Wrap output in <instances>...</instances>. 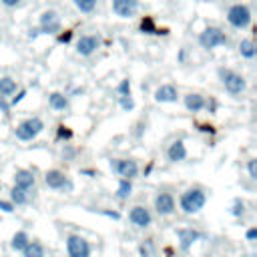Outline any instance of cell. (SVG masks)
<instances>
[{"instance_id": "6", "label": "cell", "mask_w": 257, "mask_h": 257, "mask_svg": "<svg viewBox=\"0 0 257 257\" xmlns=\"http://www.w3.org/2000/svg\"><path fill=\"white\" fill-rule=\"evenodd\" d=\"M38 30H40V34H58L62 30V20H60L58 12L52 10V8L40 12V16H38Z\"/></svg>"}, {"instance_id": "9", "label": "cell", "mask_w": 257, "mask_h": 257, "mask_svg": "<svg viewBox=\"0 0 257 257\" xmlns=\"http://www.w3.org/2000/svg\"><path fill=\"white\" fill-rule=\"evenodd\" d=\"M98 48H100V36H96V34H82L76 40V54H80L84 58L92 56Z\"/></svg>"}, {"instance_id": "41", "label": "cell", "mask_w": 257, "mask_h": 257, "mask_svg": "<svg viewBox=\"0 0 257 257\" xmlns=\"http://www.w3.org/2000/svg\"><path fill=\"white\" fill-rule=\"evenodd\" d=\"M102 215L112 217V219H118V217H120V213H116V211H102Z\"/></svg>"}, {"instance_id": "10", "label": "cell", "mask_w": 257, "mask_h": 257, "mask_svg": "<svg viewBox=\"0 0 257 257\" xmlns=\"http://www.w3.org/2000/svg\"><path fill=\"white\" fill-rule=\"evenodd\" d=\"M44 183H46L50 189H56V191H72V183H70L68 177H66L62 171H58V169L46 171Z\"/></svg>"}, {"instance_id": "35", "label": "cell", "mask_w": 257, "mask_h": 257, "mask_svg": "<svg viewBox=\"0 0 257 257\" xmlns=\"http://www.w3.org/2000/svg\"><path fill=\"white\" fill-rule=\"evenodd\" d=\"M74 155H76V151H74L72 147H68V145H66V147H64V151H62V159H64V161H72V157H74Z\"/></svg>"}, {"instance_id": "24", "label": "cell", "mask_w": 257, "mask_h": 257, "mask_svg": "<svg viewBox=\"0 0 257 257\" xmlns=\"http://www.w3.org/2000/svg\"><path fill=\"white\" fill-rule=\"evenodd\" d=\"M28 241H30V237H28L26 231H16V233L12 235V239H10V247H12L14 251H22Z\"/></svg>"}, {"instance_id": "18", "label": "cell", "mask_w": 257, "mask_h": 257, "mask_svg": "<svg viewBox=\"0 0 257 257\" xmlns=\"http://www.w3.org/2000/svg\"><path fill=\"white\" fill-rule=\"evenodd\" d=\"M167 157L171 163H179V161H185L187 159V147L185 143L179 139V141H173L167 149Z\"/></svg>"}, {"instance_id": "30", "label": "cell", "mask_w": 257, "mask_h": 257, "mask_svg": "<svg viewBox=\"0 0 257 257\" xmlns=\"http://www.w3.org/2000/svg\"><path fill=\"white\" fill-rule=\"evenodd\" d=\"M141 30L147 32V34H159V30L155 28V24H153L151 18H143V22H141Z\"/></svg>"}, {"instance_id": "13", "label": "cell", "mask_w": 257, "mask_h": 257, "mask_svg": "<svg viewBox=\"0 0 257 257\" xmlns=\"http://www.w3.org/2000/svg\"><path fill=\"white\" fill-rule=\"evenodd\" d=\"M177 237H179V247L183 251H189L193 247V243L203 239V233L197 229H191V227H181V229H177Z\"/></svg>"}, {"instance_id": "34", "label": "cell", "mask_w": 257, "mask_h": 257, "mask_svg": "<svg viewBox=\"0 0 257 257\" xmlns=\"http://www.w3.org/2000/svg\"><path fill=\"white\" fill-rule=\"evenodd\" d=\"M0 4L4 8H20L22 6V0H0Z\"/></svg>"}, {"instance_id": "22", "label": "cell", "mask_w": 257, "mask_h": 257, "mask_svg": "<svg viewBox=\"0 0 257 257\" xmlns=\"http://www.w3.org/2000/svg\"><path fill=\"white\" fill-rule=\"evenodd\" d=\"M131 195H133V181H131V179H120L114 197H116L118 201H126Z\"/></svg>"}, {"instance_id": "4", "label": "cell", "mask_w": 257, "mask_h": 257, "mask_svg": "<svg viewBox=\"0 0 257 257\" xmlns=\"http://www.w3.org/2000/svg\"><path fill=\"white\" fill-rule=\"evenodd\" d=\"M199 46L205 50H213L219 46H225L229 42V36L219 28V26H207L205 30L199 32Z\"/></svg>"}, {"instance_id": "21", "label": "cell", "mask_w": 257, "mask_h": 257, "mask_svg": "<svg viewBox=\"0 0 257 257\" xmlns=\"http://www.w3.org/2000/svg\"><path fill=\"white\" fill-rule=\"evenodd\" d=\"M237 50H239V54H241L243 58H247V60H253V58H255V52H257L255 42H253L251 38H243V40L239 42Z\"/></svg>"}, {"instance_id": "1", "label": "cell", "mask_w": 257, "mask_h": 257, "mask_svg": "<svg viewBox=\"0 0 257 257\" xmlns=\"http://www.w3.org/2000/svg\"><path fill=\"white\" fill-rule=\"evenodd\" d=\"M205 203H207V195H205V191H203L201 187H191V189H187V191L181 195V199H179V207H181V211H183L185 215H195V213H199V211L205 207Z\"/></svg>"}, {"instance_id": "2", "label": "cell", "mask_w": 257, "mask_h": 257, "mask_svg": "<svg viewBox=\"0 0 257 257\" xmlns=\"http://www.w3.org/2000/svg\"><path fill=\"white\" fill-rule=\"evenodd\" d=\"M217 74H219V78H221L223 88H225L229 94L237 96V94L245 92V88H247V80H245L243 74H239V72H235V70H231V68H219Z\"/></svg>"}, {"instance_id": "39", "label": "cell", "mask_w": 257, "mask_h": 257, "mask_svg": "<svg viewBox=\"0 0 257 257\" xmlns=\"http://www.w3.org/2000/svg\"><path fill=\"white\" fill-rule=\"evenodd\" d=\"M24 96H26V90H20V92H18V96H14V98L10 100V106H12V104H18V102H20Z\"/></svg>"}, {"instance_id": "42", "label": "cell", "mask_w": 257, "mask_h": 257, "mask_svg": "<svg viewBox=\"0 0 257 257\" xmlns=\"http://www.w3.org/2000/svg\"><path fill=\"white\" fill-rule=\"evenodd\" d=\"M32 2H38V0H32Z\"/></svg>"}, {"instance_id": "17", "label": "cell", "mask_w": 257, "mask_h": 257, "mask_svg": "<svg viewBox=\"0 0 257 257\" xmlns=\"http://www.w3.org/2000/svg\"><path fill=\"white\" fill-rule=\"evenodd\" d=\"M205 102H207L205 96L199 94V92H189V94L183 96V104L189 112H201L205 108Z\"/></svg>"}, {"instance_id": "7", "label": "cell", "mask_w": 257, "mask_h": 257, "mask_svg": "<svg viewBox=\"0 0 257 257\" xmlns=\"http://www.w3.org/2000/svg\"><path fill=\"white\" fill-rule=\"evenodd\" d=\"M110 169L120 179H135L139 175V163L133 159H110Z\"/></svg>"}, {"instance_id": "19", "label": "cell", "mask_w": 257, "mask_h": 257, "mask_svg": "<svg viewBox=\"0 0 257 257\" xmlns=\"http://www.w3.org/2000/svg\"><path fill=\"white\" fill-rule=\"evenodd\" d=\"M48 106L52 110H66L68 108V96L64 92H50L48 94Z\"/></svg>"}, {"instance_id": "40", "label": "cell", "mask_w": 257, "mask_h": 257, "mask_svg": "<svg viewBox=\"0 0 257 257\" xmlns=\"http://www.w3.org/2000/svg\"><path fill=\"white\" fill-rule=\"evenodd\" d=\"M38 34H40V30H38V28H30V30H28V38H30V40H34Z\"/></svg>"}, {"instance_id": "38", "label": "cell", "mask_w": 257, "mask_h": 257, "mask_svg": "<svg viewBox=\"0 0 257 257\" xmlns=\"http://www.w3.org/2000/svg\"><path fill=\"white\" fill-rule=\"evenodd\" d=\"M70 38H72V32H70V30H66V32H62V34H58V42H62V44H66Z\"/></svg>"}, {"instance_id": "37", "label": "cell", "mask_w": 257, "mask_h": 257, "mask_svg": "<svg viewBox=\"0 0 257 257\" xmlns=\"http://www.w3.org/2000/svg\"><path fill=\"white\" fill-rule=\"evenodd\" d=\"M0 211H4V213H12V211H14V205H12L10 201H0Z\"/></svg>"}, {"instance_id": "12", "label": "cell", "mask_w": 257, "mask_h": 257, "mask_svg": "<svg viewBox=\"0 0 257 257\" xmlns=\"http://www.w3.org/2000/svg\"><path fill=\"white\" fill-rule=\"evenodd\" d=\"M128 221L139 227V229H147L151 223H153V217H151V211L143 205H135L131 211H128Z\"/></svg>"}, {"instance_id": "3", "label": "cell", "mask_w": 257, "mask_h": 257, "mask_svg": "<svg viewBox=\"0 0 257 257\" xmlns=\"http://www.w3.org/2000/svg\"><path fill=\"white\" fill-rule=\"evenodd\" d=\"M42 131H44V120L40 116H30V118H24L22 122L16 124L14 135L18 141L28 143V141H34Z\"/></svg>"}, {"instance_id": "36", "label": "cell", "mask_w": 257, "mask_h": 257, "mask_svg": "<svg viewBox=\"0 0 257 257\" xmlns=\"http://www.w3.org/2000/svg\"><path fill=\"white\" fill-rule=\"evenodd\" d=\"M245 237H247V241H249V243H255V239H257V229H255V227H251V229H247V233H245Z\"/></svg>"}, {"instance_id": "29", "label": "cell", "mask_w": 257, "mask_h": 257, "mask_svg": "<svg viewBox=\"0 0 257 257\" xmlns=\"http://www.w3.org/2000/svg\"><path fill=\"white\" fill-rule=\"evenodd\" d=\"M139 255L141 257H153V243H151V239H147L145 243L139 245Z\"/></svg>"}, {"instance_id": "11", "label": "cell", "mask_w": 257, "mask_h": 257, "mask_svg": "<svg viewBox=\"0 0 257 257\" xmlns=\"http://www.w3.org/2000/svg\"><path fill=\"white\" fill-rule=\"evenodd\" d=\"M110 6L118 18H133L139 12L141 2L139 0H110Z\"/></svg>"}, {"instance_id": "31", "label": "cell", "mask_w": 257, "mask_h": 257, "mask_svg": "<svg viewBox=\"0 0 257 257\" xmlns=\"http://www.w3.org/2000/svg\"><path fill=\"white\" fill-rule=\"evenodd\" d=\"M118 104H120L122 110H133V108H135V100H133L131 94H126V96H118Z\"/></svg>"}, {"instance_id": "25", "label": "cell", "mask_w": 257, "mask_h": 257, "mask_svg": "<svg viewBox=\"0 0 257 257\" xmlns=\"http://www.w3.org/2000/svg\"><path fill=\"white\" fill-rule=\"evenodd\" d=\"M10 203L12 205H26L28 203V191H24L20 187H12L10 189Z\"/></svg>"}, {"instance_id": "27", "label": "cell", "mask_w": 257, "mask_h": 257, "mask_svg": "<svg viewBox=\"0 0 257 257\" xmlns=\"http://www.w3.org/2000/svg\"><path fill=\"white\" fill-rule=\"evenodd\" d=\"M116 94L118 96H126V94H131V80L128 78H122L118 84H116Z\"/></svg>"}, {"instance_id": "32", "label": "cell", "mask_w": 257, "mask_h": 257, "mask_svg": "<svg viewBox=\"0 0 257 257\" xmlns=\"http://www.w3.org/2000/svg\"><path fill=\"white\" fill-rule=\"evenodd\" d=\"M56 135H58V139H64V141L72 139V131H70L68 126H64V124H58V131H56Z\"/></svg>"}, {"instance_id": "14", "label": "cell", "mask_w": 257, "mask_h": 257, "mask_svg": "<svg viewBox=\"0 0 257 257\" xmlns=\"http://www.w3.org/2000/svg\"><path fill=\"white\" fill-rule=\"evenodd\" d=\"M155 209L161 217H167V215H173L175 213V197L171 193H159L155 197Z\"/></svg>"}, {"instance_id": "33", "label": "cell", "mask_w": 257, "mask_h": 257, "mask_svg": "<svg viewBox=\"0 0 257 257\" xmlns=\"http://www.w3.org/2000/svg\"><path fill=\"white\" fill-rule=\"evenodd\" d=\"M247 173L251 179H257V159H249L247 161Z\"/></svg>"}, {"instance_id": "23", "label": "cell", "mask_w": 257, "mask_h": 257, "mask_svg": "<svg viewBox=\"0 0 257 257\" xmlns=\"http://www.w3.org/2000/svg\"><path fill=\"white\" fill-rule=\"evenodd\" d=\"M24 257H44V245L38 241H28L26 247L22 249Z\"/></svg>"}, {"instance_id": "5", "label": "cell", "mask_w": 257, "mask_h": 257, "mask_svg": "<svg viewBox=\"0 0 257 257\" xmlns=\"http://www.w3.org/2000/svg\"><path fill=\"white\" fill-rule=\"evenodd\" d=\"M251 18H253L251 16V8L247 4L237 2V4L229 6V10H227V22L237 30H245L251 24Z\"/></svg>"}, {"instance_id": "16", "label": "cell", "mask_w": 257, "mask_h": 257, "mask_svg": "<svg viewBox=\"0 0 257 257\" xmlns=\"http://www.w3.org/2000/svg\"><path fill=\"white\" fill-rule=\"evenodd\" d=\"M34 185H36V177H34L32 171H28V169H18V171L14 173V187H20V189H24V191H30V189H34Z\"/></svg>"}, {"instance_id": "20", "label": "cell", "mask_w": 257, "mask_h": 257, "mask_svg": "<svg viewBox=\"0 0 257 257\" xmlns=\"http://www.w3.org/2000/svg\"><path fill=\"white\" fill-rule=\"evenodd\" d=\"M18 88V82L12 78V76H0V96L2 98H8L16 92Z\"/></svg>"}, {"instance_id": "26", "label": "cell", "mask_w": 257, "mask_h": 257, "mask_svg": "<svg viewBox=\"0 0 257 257\" xmlns=\"http://www.w3.org/2000/svg\"><path fill=\"white\" fill-rule=\"evenodd\" d=\"M72 4L82 14H92L96 10V0H72Z\"/></svg>"}, {"instance_id": "8", "label": "cell", "mask_w": 257, "mask_h": 257, "mask_svg": "<svg viewBox=\"0 0 257 257\" xmlns=\"http://www.w3.org/2000/svg\"><path fill=\"white\" fill-rule=\"evenodd\" d=\"M66 253L68 257H90V243L80 235H68Z\"/></svg>"}, {"instance_id": "15", "label": "cell", "mask_w": 257, "mask_h": 257, "mask_svg": "<svg viewBox=\"0 0 257 257\" xmlns=\"http://www.w3.org/2000/svg\"><path fill=\"white\" fill-rule=\"evenodd\" d=\"M153 98H155L157 102H177L179 90H177L175 84H161V86H157Z\"/></svg>"}, {"instance_id": "28", "label": "cell", "mask_w": 257, "mask_h": 257, "mask_svg": "<svg viewBox=\"0 0 257 257\" xmlns=\"http://www.w3.org/2000/svg\"><path fill=\"white\" fill-rule=\"evenodd\" d=\"M231 215H233V217H243V215H245V203H243L241 199H235V201H233Z\"/></svg>"}]
</instances>
